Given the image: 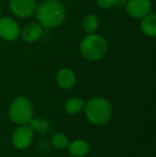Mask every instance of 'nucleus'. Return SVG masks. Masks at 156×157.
Segmentation results:
<instances>
[{
    "label": "nucleus",
    "mask_w": 156,
    "mask_h": 157,
    "mask_svg": "<svg viewBox=\"0 0 156 157\" xmlns=\"http://www.w3.org/2000/svg\"><path fill=\"white\" fill-rule=\"evenodd\" d=\"M85 105L86 103L83 99L79 98H73L65 103L64 109L66 112H68L69 114H77L83 110Z\"/></svg>",
    "instance_id": "14"
},
{
    "label": "nucleus",
    "mask_w": 156,
    "mask_h": 157,
    "mask_svg": "<svg viewBox=\"0 0 156 157\" xmlns=\"http://www.w3.org/2000/svg\"><path fill=\"white\" fill-rule=\"evenodd\" d=\"M0 14H1V7H0Z\"/></svg>",
    "instance_id": "18"
},
{
    "label": "nucleus",
    "mask_w": 156,
    "mask_h": 157,
    "mask_svg": "<svg viewBox=\"0 0 156 157\" xmlns=\"http://www.w3.org/2000/svg\"><path fill=\"white\" fill-rule=\"evenodd\" d=\"M97 4L102 8H111L120 4V0H97Z\"/></svg>",
    "instance_id": "17"
},
{
    "label": "nucleus",
    "mask_w": 156,
    "mask_h": 157,
    "mask_svg": "<svg viewBox=\"0 0 156 157\" xmlns=\"http://www.w3.org/2000/svg\"><path fill=\"white\" fill-rule=\"evenodd\" d=\"M34 138V131L29 124L19 125L13 132L12 144L13 146L18 150H24L28 148Z\"/></svg>",
    "instance_id": "5"
},
{
    "label": "nucleus",
    "mask_w": 156,
    "mask_h": 157,
    "mask_svg": "<svg viewBox=\"0 0 156 157\" xmlns=\"http://www.w3.org/2000/svg\"><path fill=\"white\" fill-rule=\"evenodd\" d=\"M40 23L46 28L60 26L66 17L64 6L58 0H45L36 9Z\"/></svg>",
    "instance_id": "1"
},
{
    "label": "nucleus",
    "mask_w": 156,
    "mask_h": 157,
    "mask_svg": "<svg viewBox=\"0 0 156 157\" xmlns=\"http://www.w3.org/2000/svg\"><path fill=\"white\" fill-rule=\"evenodd\" d=\"M80 50L81 53L86 59L97 61L106 55L108 50V44L104 37L97 34H89L83 39Z\"/></svg>",
    "instance_id": "3"
},
{
    "label": "nucleus",
    "mask_w": 156,
    "mask_h": 157,
    "mask_svg": "<svg viewBox=\"0 0 156 157\" xmlns=\"http://www.w3.org/2000/svg\"><path fill=\"white\" fill-rule=\"evenodd\" d=\"M98 18L93 15H87L86 17H85L82 22V26L85 31L87 33H93L94 31H96L98 28Z\"/></svg>",
    "instance_id": "15"
},
{
    "label": "nucleus",
    "mask_w": 156,
    "mask_h": 157,
    "mask_svg": "<svg viewBox=\"0 0 156 157\" xmlns=\"http://www.w3.org/2000/svg\"><path fill=\"white\" fill-rule=\"evenodd\" d=\"M29 125L34 132L39 133H47L51 129L50 121L43 118H32Z\"/></svg>",
    "instance_id": "13"
},
{
    "label": "nucleus",
    "mask_w": 156,
    "mask_h": 157,
    "mask_svg": "<svg viewBox=\"0 0 156 157\" xmlns=\"http://www.w3.org/2000/svg\"><path fill=\"white\" fill-rule=\"evenodd\" d=\"M57 83L58 85L64 89H69L73 87L75 84L76 77L74 73L67 68H63L61 69L58 74H57Z\"/></svg>",
    "instance_id": "9"
},
{
    "label": "nucleus",
    "mask_w": 156,
    "mask_h": 157,
    "mask_svg": "<svg viewBox=\"0 0 156 157\" xmlns=\"http://www.w3.org/2000/svg\"><path fill=\"white\" fill-rule=\"evenodd\" d=\"M51 144L56 149H65L69 146V140L63 133H55L51 138Z\"/></svg>",
    "instance_id": "16"
},
{
    "label": "nucleus",
    "mask_w": 156,
    "mask_h": 157,
    "mask_svg": "<svg viewBox=\"0 0 156 157\" xmlns=\"http://www.w3.org/2000/svg\"><path fill=\"white\" fill-rule=\"evenodd\" d=\"M142 31L148 37H156V13H150L143 18L141 23Z\"/></svg>",
    "instance_id": "11"
},
{
    "label": "nucleus",
    "mask_w": 156,
    "mask_h": 157,
    "mask_svg": "<svg viewBox=\"0 0 156 157\" xmlns=\"http://www.w3.org/2000/svg\"><path fill=\"white\" fill-rule=\"evenodd\" d=\"M10 120L17 125H26L33 118V107L30 100L25 97L15 98L8 109Z\"/></svg>",
    "instance_id": "4"
},
{
    "label": "nucleus",
    "mask_w": 156,
    "mask_h": 157,
    "mask_svg": "<svg viewBox=\"0 0 156 157\" xmlns=\"http://www.w3.org/2000/svg\"><path fill=\"white\" fill-rule=\"evenodd\" d=\"M11 11L17 17H28L37 9L36 0H10Z\"/></svg>",
    "instance_id": "7"
},
{
    "label": "nucleus",
    "mask_w": 156,
    "mask_h": 157,
    "mask_svg": "<svg viewBox=\"0 0 156 157\" xmlns=\"http://www.w3.org/2000/svg\"><path fill=\"white\" fill-rule=\"evenodd\" d=\"M69 152L74 157L86 156L90 150L89 144L84 140H76L69 144Z\"/></svg>",
    "instance_id": "12"
},
{
    "label": "nucleus",
    "mask_w": 156,
    "mask_h": 157,
    "mask_svg": "<svg viewBox=\"0 0 156 157\" xmlns=\"http://www.w3.org/2000/svg\"><path fill=\"white\" fill-rule=\"evenodd\" d=\"M20 33L18 24L11 17L0 18V37L6 40H16Z\"/></svg>",
    "instance_id": "8"
},
{
    "label": "nucleus",
    "mask_w": 156,
    "mask_h": 157,
    "mask_svg": "<svg viewBox=\"0 0 156 157\" xmlns=\"http://www.w3.org/2000/svg\"><path fill=\"white\" fill-rule=\"evenodd\" d=\"M42 29L38 23H30L28 24L22 30V38L27 42L36 41L41 35Z\"/></svg>",
    "instance_id": "10"
},
{
    "label": "nucleus",
    "mask_w": 156,
    "mask_h": 157,
    "mask_svg": "<svg viewBox=\"0 0 156 157\" xmlns=\"http://www.w3.org/2000/svg\"><path fill=\"white\" fill-rule=\"evenodd\" d=\"M128 14L134 18H143L152 10L151 0H130L126 5Z\"/></svg>",
    "instance_id": "6"
},
{
    "label": "nucleus",
    "mask_w": 156,
    "mask_h": 157,
    "mask_svg": "<svg viewBox=\"0 0 156 157\" xmlns=\"http://www.w3.org/2000/svg\"><path fill=\"white\" fill-rule=\"evenodd\" d=\"M87 120L96 125L107 123L112 115V107L109 101L104 98L97 97L89 99L85 105Z\"/></svg>",
    "instance_id": "2"
},
{
    "label": "nucleus",
    "mask_w": 156,
    "mask_h": 157,
    "mask_svg": "<svg viewBox=\"0 0 156 157\" xmlns=\"http://www.w3.org/2000/svg\"><path fill=\"white\" fill-rule=\"evenodd\" d=\"M154 157H156V156H154Z\"/></svg>",
    "instance_id": "19"
}]
</instances>
